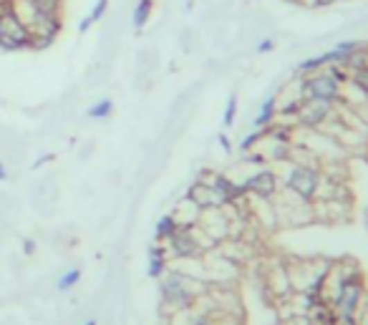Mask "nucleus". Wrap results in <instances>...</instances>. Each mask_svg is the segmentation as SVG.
<instances>
[{
    "label": "nucleus",
    "mask_w": 368,
    "mask_h": 325,
    "mask_svg": "<svg viewBox=\"0 0 368 325\" xmlns=\"http://www.w3.org/2000/svg\"><path fill=\"white\" fill-rule=\"evenodd\" d=\"M235 116H237V94H232V96L227 98V106H225V116H222V124L227 126H232L235 124Z\"/></svg>",
    "instance_id": "obj_18"
},
{
    "label": "nucleus",
    "mask_w": 368,
    "mask_h": 325,
    "mask_svg": "<svg viewBox=\"0 0 368 325\" xmlns=\"http://www.w3.org/2000/svg\"><path fill=\"white\" fill-rule=\"evenodd\" d=\"M288 189H290L295 197H300L303 202H310L318 197L320 189V174L318 169H310V166H292L288 172Z\"/></svg>",
    "instance_id": "obj_4"
},
{
    "label": "nucleus",
    "mask_w": 368,
    "mask_h": 325,
    "mask_svg": "<svg viewBox=\"0 0 368 325\" xmlns=\"http://www.w3.org/2000/svg\"><path fill=\"white\" fill-rule=\"evenodd\" d=\"M152 13H154V0H139V3H137V8H134L132 26L137 28V30H141V28L149 23Z\"/></svg>",
    "instance_id": "obj_12"
},
{
    "label": "nucleus",
    "mask_w": 368,
    "mask_h": 325,
    "mask_svg": "<svg viewBox=\"0 0 368 325\" xmlns=\"http://www.w3.org/2000/svg\"><path fill=\"white\" fill-rule=\"evenodd\" d=\"M245 192L247 194H255L260 200H270L278 194V174L272 172V169H260L250 177V179L243 184Z\"/></svg>",
    "instance_id": "obj_7"
},
{
    "label": "nucleus",
    "mask_w": 368,
    "mask_h": 325,
    "mask_svg": "<svg viewBox=\"0 0 368 325\" xmlns=\"http://www.w3.org/2000/svg\"><path fill=\"white\" fill-rule=\"evenodd\" d=\"M169 270V257H149V277H154V280H159L164 272Z\"/></svg>",
    "instance_id": "obj_16"
},
{
    "label": "nucleus",
    "mask_w": 368,
    "mask_h": 325,
    "mask_svg": "<svg viewBox=\"0 0 368 325\" xmlns=\"http://www.w3.org/2000/svg\"><path fill=\"white\" fill-rule=\"evenodd\" d=\"M84 325H98V323H96V320H86Z\"/></svg>",
    "instance_id": "obj_26"
},
{
    "label": "nucleus",
    "mask_w": 368,
    "mask_h": 325,
    "mask_svg": "<svg viewBox=\"0 0 368 325\" xmlns=\"http://www.w3.org/2000/svg\"><path fill=\"white\" fill-rule=\"evenodd\" d=\"M51 159H53V157H51V154H49V157H41V159H35L33 169H38V166H41V164H46V161H51Z\"/></svg>",
    "instance_id": "obj_24"
},
{
    "label": "nucleus",
    "mask_w": 368,
    "mask_h": 325,
    "mask_svg": "<svg viewBox=\"0 0 368 325\" xmlns=\"http://www.w3.org/2000/svg\"><path fill=\"white\" fill-rule=\"evenodd\" d=\"M338 0H308V6L310 8H326V6H333Z\"/></svg>",
    "instance_id": "obj_22"
},
{
    "label": "nucleus",
    "mask_w": 368,
    "mask_h": 325,
    "mask_svg": "<svg viewBox=\"0 0 368 325\" xmlns=\"http://www.w3.org/2000/svg\"><path fill=\"white\" fill-rule=\"evenodd\" d=\"M361 298H363V283L356 280V277H346L340 280L338 292L335 298L331 300V305L335 308V318H356L358 315V308H361Z\"/></svg>",
    "instance_id": "obj_3"
},
{
    "label": "nucleus",
    "mask_w": 368,
    "mask_h": 325,
    "mask_svg": "<svg viewBox=\"0 0 368 325\" xmlns=\"http://www.w3.org/2000/svg\"><path fill=\"white\" fill-rule=\"evenodd\" d=\"M114 111V101L112 98H101V101H96L94 106H89L86 109V118H91V121H101V118H109Z\"/></svg>",
    "instance_id": "obj_14"
},
{
    "label": "nucleus",
    "mask_w": 368,
    "mask_h": 325,
    "mask_svg": "<svg viewBox=\"0 0 368 325\" xmlns=\"http://www.w3.org/2000/svg\"><path fill=\"white\" fill-rule=\"evenodd\" d=\"M161 280V298L164 303L172 305L174 310H184L192 298H195V292L189 290V277L179 270H167L164 275L159 277Z\"/></svg>",
    "instance_id": "obj_2"
},
{
    "label": "nucleus",
    "mask_w": 368,
    "mask_h": 325,
    "mask_svg": "<svg viewBox=\"0 0 368 325\" xmlns=\"http://www.w3.org/2000/svg\"><path fill=\"white\" fill-rule=\"evenodd\" d=\"M328 116H331V104H326V101H310L308 98L306 104L298 109V121L306 129H318Z\"/></svg>",
    "instance_id": "obj_9"
},
{
    "label": "nucleus",
    "mask_w": 368,
    "mask_h": 325,
    "mask_svg": "<svg viewBox=\"0 0 368 325\" xmlns=\"http://www.w3.org/2000/svg\"><path fill=\"white\" fill-rule=\"evenodd\" d=\"M164 245H167L169 257L174 260H195L202 255V245L197 240L195 227H179Z\"/></svg>",
    "instance_id": "obj_6"
},
{
    "label": "nucleus",
    "mask_w": 368,
    "mask_h": 325,
    "mask_svg": "<svg viewBox=\"0 0 368 325\" xmlns=\"http://www.w3.org/2000/svg\"><path fill=\"white\" fill-rule=\"evenodd\" d=\"M23 252H26V255H35V243L33 240H30V237H23Z\"/></svg>",
    "instance_id": "obj_21"
},
{
    "label": "nucleus",
    "mask_w": 368,
    "mask_h": 325,
    "mask_svg": "<svg viewBox=\"0 0 368 325\" xmlns=\"http://www.w3.org/2000/svg\"><path fill=\"white\" fill-rule=\"evenodd\" d=\"M275 114H278V101H275V98H268V101L263 104V109H260V114L255 116V126L257 129H268V126H272Z\"/></svg>",
    "instance_id": "obj_13"
},
{
    "label": "nucleus",
    "mask_w": 368,
    "mask_h": 325,
    "mask_svg": "<svg viewBox=\"0 0 368 325\" xmlns=\"http://www.w3.org/2000/svg\"><path fill=\"white\" fill-rule=\"evenodd\" d=\"M303 94L310 101H326V104H333L335 98H340V83L335 81L328 71H318V73H310L303 81Z\"/></svg>",
    "instance_id": "obj_5"
},
{
    "label": "nucleus",
    "mask_w": 368,
    "mask_h": 325,
    "mask_svg": "<svg viewBox=\"0 0 368 325\" xmlns=\"http://www.w3.org/2000/svg\"><path fill=\"white\" fill-rule=\"evenodd\" d=\"M187 200L195 204L197 209H220L222 207V200H220V194L215 192V189L209 187L207 182L204 179H197L192 187H189V192H187Z\"/></svg>",
    "instance_id": "obj_8"
},
{
    "label": "nucleus",
    "mask_w": 368,
    "mask_h": 325,
    "mask_svg": "<svg viewBox=\"0 0 368 325\" xmlns=\"http://www.w3.org/2000/svg\"><path fill=\"white\" fill-rule=\"evenodd\" d=\"M106 10H109V0H96V3H94V8H91V13L86 15L84 21L78 23V33H86L91 26H96V23L106 15Z\"/></svg>",
    "instance_id": "obj_11"
},
{
    "label": "nucleus",
    "mask_w": 368,
    "mask_h": 325,
    "mask_svg": "<svg viewBox=\"0 0 368 325\" xmlns=\"http://www.w3.org/2000/svg\"><path fill=\"white\" fill-rule=\"evenodd\" d=\"M220 144H222V149H225V152H232V144H229V139L227 137H225V134H220Z\"/></svg>",
    "instance_id": "obj_23"
},
{
    "label": "nucleus",
    "mask_w": 368,
    "mask_h": 325,
    "mask_svg": "<svg viewBox=\"0 0 368 325\" xmlns=\"http://www.w3.org/2000/svg\"><path fill=\"white\" fill-rule=\"evenodd\" d=\"M30 49H33V35L18 13L15 0H0V51L15 53Z\"/></svg>",
    "instance_id": "obj_1"
},
{
    "label": "nucleus",
    "mask_w": 368,
    "mask_h": 325,
    "mask_svg": "<svg viewBox=\"0 0 368 325\" xmlns=\"http://www.w3.org/2000/svg\"><path fill=\"white\" fill-rule=\"evenodd\" d=\"M351 83H353L356 89H361L368 94V63L366 66H361V69L351 71Z\"/></svg>",
    "instance_id": "obj_17"
},
{
    "label": "nucleus",
    "mask_w": 368,
    "mask_h": 325,
    "mask_svg": "<svg viewBox=\"0 0 368 325\" xmlns=\"http://www.w3.org/2000/svg\"><path fill=\"white\" fill-rule=\"evenodd\" d=\"M265 134H270V132H265V129H260V132H250V134H247V137L243 139V144H240V149H243V152H250V146H252V144H257V141H260V139H263Z\"/></svg>",
    "instance_id": "obj_19"
},
{
    "label": "nucleus",
    "mask_w": 368,
    "mask_h": 325,
    "mask_svg": "<svg viewBox=\"0 0 368 325\" xmlns=\"http://www.w3.org/2000/svg\"><path fill=\"white\" fill-rule=\"evenodd\" d=\"M8 179V169H6V164L0 161V182H6Z\"/></svg>",
    "instance_id": "obj_25"
},
{
    "label": "nucleus",
    "mask_w": 368,
    "mask_h": 325,
    "mask_svg": "<svg viewBox=\"0 0 368 325\" xmlns=\"http://www.w3.org/2000/svg\"><path fill=\"white\" fill-rule=\"evenodd\" d=\"M272 46H275V41H272V38H265V41L257 43V53H268V51H272Z\"/></svg>",
    "instance_id": "obj_20"
},
{
    "label": "nucleus",
    "mask_w": 368,
    "mask_h": 325,
    "mask_svg": "<svg viewBox=\"0 0 368 325\" xmlns=\"http://www.w3.org/2000/svg\"><path fill=\"white\" fill-rule=\"evenodd\" d=\"M179 229V222H177V217L169 212V215L159 217L157 220V227H154V237H157V243H167L169 237L174 235Z\"/></svg>",
    "instance_id": "obj_10"
},
{
    "label": "nucleus",
    "mask_w": 368,
    "mask_h": 325,
    "mask_svg": "<svg viewBox=\"0 0 368 325\" xmlns=\"http://www.w3.org/2000/svg\"><path fill=\"white\" fill-rule=\"evenodd\" d=\"M78 280H81V270L78 267H71V270H66L61 277H58V283H56V288L61 292H66V290H73L78 285Z\"/></svg>",
    "instance_id": "obj_15"
}]
</instances>
